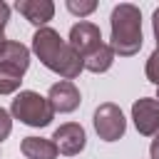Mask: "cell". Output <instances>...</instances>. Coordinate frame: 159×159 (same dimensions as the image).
I'll list each match as a JSON object with an SVG mask.
<instances>
[{"label":"cell","instance_id":"obj_1","mask_svg":"<svg viewBox=\"0 0 159 159\" xmlns=\"http://www.w3.org/2000/svg\"><path fill=\"white\" fill-rule=\"evenodd\" d=\"M32 52L40 57V62H42L47 70L57 72V75L65 77L67 82L75 80V77L84 70L82 57H80V55L70 47V42H65V40L60 37V32L52 30V27H40V30L32 35Z\"/></svg>","mask_w":159,"mask_h":159},{"label":"cell","instance_id":"obj_2","mask_svg":"<svg viewBox=\"0 0 159 159\" xmlns=\"http://www.w3.org/2000/svg\"><path fill=\"white\" fill-rule=\"evenodd\" d=\"M112 52L132 57L142 50V12L132 2H122L112 10Z\"/></svg>","mask_w":159,"mask_h":159},{"label":"cell","instance_id":"obj_3","mask_svg":"<svg viewBox=\"0 0 159 159\" xmlns=\"http://www.w3.org/2000/svg\"><path fill=\"white\" fill-rule=\"evenodd\" d=\"M10 114H12L15 119H20L22 124H27V127H47V124L52 122V117H55L47 97L37 94V92H32V89H25V92H20V94L12 99Z\"/></svg>","mask_w":159,"mask_h":159},{"label":"cell","instance_id":"obj_4","mask_svg":"<svg viewBox=\"0 0 159 159\" xmlns=\"http://www.w3.org/2000/svg\"><path fill=\"white\" fill-rule=\"evenodd\" d=\"M92 124H94V132L99 134V139H104V142H117L127 132V119H124L122 109L112 102H104L94 109Z\"/></svg>","mask_w":159,"mask_h":159},{"label":"cell","instance_id":"obj_5","mask_svg":"<svg viewBox=\"0 0 159 159\" xmlns=\"http://www.w3.org/2000/svg\"><path fill=\"white\" fill-rule=\"evenodd\" d=\"M52 142H55V147H57L60 154L75 157V154H80V152L84 149L87 134H84V129H82L77 122H65V124H60V127L55 129Z\"/></svg>","mask_w":159,"mask_h":159},{"label":"cell","instance_id":"obj_6","mask_svg":"<svg viewBox=\"0 0 159 159\" xmlns=\"http://www.w3.org/2000/svg\"><path fill=\"white\" fill-rule=\"evenodd\" d=\"M132 119L139 134L154 137L159 132V102L152 97H142L132 104Z\"/></svg>","mask_w":159,"mask_h":159},{"label":"cell","instance_id":"obj_7","mask_svg":"<svg viewBox=\"0 0 159 159\" xmlns=\"http://www.w3.org/2000/svg\"><path fill=\"white\" fill-rule=\"evenodd\" d=\"M99 45H102V32H99V27H97L94 22L82 20V22L72 25V30H70V47H72L80 57H84L87 52H92V50L99 47Z\"/></svg>","mask_w":159,"mask_h":159},{"label":"cell","instance_id":"obj_8","mask_svg":"<svg viewBox=\"0 0 159 159\" xmlns=\"http://www.w3.org/2000/svg\"><path fill=\"white\" fill-rule=\"evenodd\" d=\"M47 102L52 107V112H60V114H67V112H75L80 107V89L62 80V82H55L47 92Z\"/></svg>","mask_w":159,"mask_h":159},{"label":"cell","instance_id":"obj_9","mask_svg":"<svg viewBox=\"0 0 159 159\" xmlns=\"http://www.w3.org/2000/svg\"><path fill=\"white\" fill-rule=\"evenodd\" d=\"M15 10L27 22H32L37 27H45L52 20V15H55V5L50 0H17L15 2Z\"/></svg>","mask_w":159,"mask_h":159},{"label":"cell","instance_id":"obj_10","mask_svg":"<svg viewBox=\"0 0 159 159\" xmlns=\"http://www.w3.org/2000/svg\"><path fill=\"white\" fill-rule=\"evenodd\" d=\"M0 65H7V67H12V70L25 75V70L30 67V50L22 42L5 40L0 45Z\"/></svg>","mask_w":159,"mask_h":159},{"label":"cell","instance_id":"obj_11","mask_svg":"<svg viewBox=\"0 0 159 159\" xmlns=\"http://www.w3.org/2000/svg\"><path fill=\"white\" fill-rule=\"evenodd\" d=\"M20 149L27 159H57V154H60L55 142L45 139V137H25Z\"/></svg>","mask_w":159,"mask_h":159},{"label":"cell","instance_id":"obj_12","mask_svg":"<svg viewBox=\"0 0 159 159\" xmlns=\"http://www.w3.org/2000/svg\"><path fill=\"white\" fill-rule=\"evenodd\" d=\"M112 62H114V52H112V47H109V45H104V42L82 57L84 70H89V72H94V75L107 72V70L112 67Z\"/></svg>","mask_w":159,"mask_h":159},{"label":"cell","instance_id":"obj_13","mask_svg":"<svg viewBox=\"0 0 159 159\" xmlns=\"http://www.w3.org/2000/svg\"><path fill=\"white\" fill-rule=\"evenodd\" d=\"M22 82V72L7 67V65H0V94H12Z\"/></svg>","mask_w":159,"mask_h":159},{"label":"cell","instance_id":"obj_14","mask_svg":"<svg viewBox=\"0 0 159 159\" xmlns=\"http://www.w3.org/2000/svg\"><path fill=\"white\" fill-rule=\"evenodd\" d=\"M94 7H97L94 0H67V10H70L72 15H80V17L94 12Z\"/></svg>","mask_w":159,"mask_h":159},{"label":"cell","instance_id":"obj_15","mask_svg":"<svg viewBox=\"0 0 159 159\" xmlns=\"http://www.w3.org/2000/svg\"><path fill=\"white\" fill-rule=\"evenodd\" d=\"M144 72H147V80H152V82L159 87V50H154V52L149 55Z\"/></svg>","mask_w":159,"mask_h":159},{"label":"cell","instance_id":"obj_16","mask_svg":"<svg viewBox=\"0 0 159 159\" xmlns=\"http://www.w3.org/2000/svg\"><path fill=\"white\" fill-rule=\"evenodd\" d=\"M10 132H12V119H10V114L0 107V142H2Z\"/></svg>","mask_w":159,"mask_h":159},{"label":"cell","instance_id":"obj_17","mask_svg":"<svg viewBox=\"0 0 159 159\" xmlns=\"http://www.w3.org/2000/svg\"><path fill=\"white\" fill-rule=\"evenodd\" d=\"M7 20H10V7H7V5L0 0V30H5Z\"/></svg>","mask_w":159,"mask_h":159},{"label":"cell","instance_id":"obj_18","mask_svg":"<svg viewBox=\"0 0 159 159\" xmlns=\"http://www.w3.org/2000/svg\"><path fill=\"white\" fill-rule=\"evenodd\" d=\"M149 154H152V159H159V132H157V134H154V139H152Z\"/></svg>","mask_w":159,"mask_h":159},{"label":"cell","instance_id":"obj_19","mask_svg":"<svg viewBox=\"0 0 159 159\" xmlns=\"http://www.w3.org/2000/svg\"><path fill=\"white\" fill-rule=\"evenodd\" d=\"M152 27H154V37H157V50H159V7L154 10V17H152Z\"/></svg>","mask_w":159,"mask_h":159},{"label":"cell","instance_id":"obj_20","mask_svg":"<svg viewBox=\"0 0 159 159\" xmlns=\"http://www.w3.org/2000/svg\"><path fill=\"white\" fill-rule=\"evenodd\" d=\"M2 42H5V35H2V30H0V45H2Z\"/></svg>","mask_w":159,"mask_h":159},{"label":"cell","instance_id":"obj_21","mask_svg":"<svg viewBox=\"0 0 159 159\" xmlns=\"http://www.w3.org/2000/svg\"><path fill=\"white\" fill-rule=\"evenodd\" d=\"M157 102H159V87H157Z\"/></svg>","mask_w":159,"mask_h":159}]
</instances>
